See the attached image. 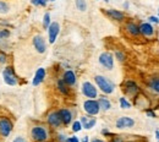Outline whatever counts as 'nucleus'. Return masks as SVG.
Wrapping results in <instances>:
<instances>
[{
    "instance_id": "nucleus-31",
    "label": "nucleus",
    "mask_w": 159,
    "mask_h": 142,
    "mask_svg": "<svg viewBox=\"0 0 159 142\" xmlns=\"http://www.w3.org/2000/svg\"><path fill=\"white\" fill-rule=\"evenodd\" d=\"M11 142H28V140L25 136H22V135H16Z\"/></svg>"
},
{
    "instance_id": "nucleus-18",
    "label": "nucleus",
    "mask_w": 159,
    "mask_h": 142,
    "mask_svg": "<svg viewBox=\"0 0 159 142\" xmlns=\"http://www.w3.org/2000/svg\"><path fill=\"white\" fill-rule=\"evenodd\" d=\"M125 30H126V32H127L130 36H132V37H137V36L141 34V33H139V26L136 25L135 22H132V21H130V22L126 23Z\"/></svg>"
},
{
    "instance_id": "nucleus-9",
    "label": "nucleus",
    "mask_w": 159,
    "mask_h": 142,
    "mask_svg": "<svg viewBox=\"0 0 159 142\" xmlns=\"http://www.w3.org/2000/svg\"><path fill=\"white\" fill-rule=\"evenodd\" d=\"M47 31H48V39H49V43H50V44H54L55 41H57V38H58V36H59V33H60L59 22H57V21L52 22Z\"/></svg>"
},
{
    "instance_id": "nucleus-33",
    "label": "nucleus",
    "mask_w": 159,
    "mask_h": 142,
    "mask_svg": "<svg viewBox=\"0 0 159 142\" xmlns=\"http://www.w3.org/2000/svg\"><path fill=\"white\" fill-rule=\"evenodd\" d=\"M66 140H67L66 135H64V134H59L58 135V141L59 142H66Z\"/></svg>"
},
{
    "instance_id": "nucleus-44",
    "label": "nucleus",
    "mask_w": 159,
    "mask_h": 142,
    "mask_svg": "<svg viewBox=\"0 0 159 142\" xmlns=\"http://www.w3.org/2000/svg\"><path fill=\"white\" fill-rule=\"evenodd\" d=\"M104 1H107V2H108V1H109V0H104Z\"/></svg>"
},
{
    "instance_id": "nucleus-38",
    "label": "nucleus",
    "mask_w": 159,
    "mask_h": 142,
    "mask_svg": "<svg viewBox=\"0 0 159 142\" xmlns=\"http://www.w3.org/2000/svg\"><path fill=\"white\" fill-rule=\"evenodd\" d=\"M102 134H103V135H110V132H109L108 129H103V130H102Z\"/></svg>"
},
{
    "instance_id": "nucleus-4",
    "label": "nucleus",
    "mask_w": 159,
    "mask_h": 142,
    "mask_svg": "<svg viewBox=\"0 0 159 142\" xmlns=\"http://www.w3.org/2000/svg\"><path fill=\"white\" fill-rule=\"evenodd\" d=\"M14 130V122L7 117H0V137L6 139Z\"/></svg>"
},
{
    "instance_id": "nucleus-17",
    "label": "nucleus",
    "mask_w": 159,
    "mask_h": 142,
    "mask_svg": "<svg viewBox=\"0 0 159 142\" xmlns=\"http://www.w3.org/2000/svg\"><path fill=\"white\" fill-rule=\"evenodd\" d=\"M105 14L107 16H109L111 20H115V21H122L125 19V14L120 10H115V9H108L105 10Z\"/></svg>"
},
{
    "instance_id": "nucleus-16",
    "label": "nucleus",
    "mask_w": 159,
    "mask_h": 142,
    "mask_svg": "<svg viewBox=\"0 0 159 142\" xmlns=\"http://www.w3.org/2000/svg\"><path fill=\"white\" fill-rule=\"evenodd\" d=\"M45 75H47V71H45V69H44V67H39V69L36 71L34 76H33L32 85H33V86H39L40 83L44 81V79H45Z\"/></svg>"
},
{
    "instance_id": "nucleus-42",
    "label": "nucleus",
    "mask_w": 159,
    "mask_h": 142,
    "mask_svg": "<svg viewBox=\"0 0 159 142\" xmlns=\"http://www.w3.org/2000/svg\"><path fill=\"white\" fill-rule=\"evenodd\" d=\"M124 7L127 9V7H129V2H125V4H124Z\"/></svg>"
},
{
    "instance_id": "nucleus-41",
    "label": "nucleus",
    "mask_w": 159,
    "mask_h": 142,
    "mask_svg": "<svg viewBox=\"0 0 159 142\" xmlns=\"http://www.w3.org/2000/svg\"><path fill=\"white\" fill-rule=\"evenodd\" d=\"M156 136H157V140L159 142V130H156Z\"/></svg>"
},
{
    "instance_id": "nucleus-34",
    "label": "nucleus",
    "mask_w": 159,
    "mask_h": 142,
    "mask_svg": "<svg viewBox=\"0 0 159 142\" xmlns=\"http://www.w3.org/2000/svg\"><path fill=\"white\" fill-rule=\"evenodd\" d=\"M148 20H149V22H152V23H159V17H157V16H151Z\"/></svg>"
},
{
    "instance_id": "nucleus-43",
    "label": "nucleus",
    "mask_w": 159,
    "mask_h": 142,
    "mask_svg": "<svg viewBox=\"0 0 159 142\" xmlns=\"http://www.w3.org/2000/svg\"><path fill=\"white\" fill-rule=\"evenodd\" d=\"M48 1H50V0H44V2H45V4H47V2H48Z\"/></svg>"
},
{
    "instance_id": "nucleus-25",
    "label": "nucleus",
    "mask_w": 159,
    "mask_h": 142,
    "mask_svg": "<svg viewBox=\"0 0 159 142\" xmlns=\"http://www.w3.org/2000/svg\"><path fill=\"white\" fill-rule=\"evenodd\" d=\"M50 23H52L50 14H49V12H45L44 16H43V27H44L45 30H48V27L50 26Z\"/></svg>"
},
{
    "instance_id": "nucleus-26",
    "label": "nucleus",
    "mask_w": 159,
    "mask_h": 142,
    "mask_svg": "<svg viewBox=\"0 0 159 142\" xmlns=\"http://www.w3.org/2000/svg\"><path fill=\"white\" fill-rule=\"evenodd\" d=\"M10 34H11L10 30H7V28H0V39L1 41L7 39L10 37Z\"/></svg>"
},
{
    "instance_id": "nucleus-39",
    "label": "nucleus",
    "mask_w": 159,
    "mask_h": 142,
    "mask_svg": "<svg viewBox=\"0 0 159 142\" xmlns=\"http://www.w3.org/2000/svg\"><path fill=\"white\" fill-rule=\"evenodd\" d=\"M91 142H105L104 140H102V139H93Z\"/></svg>"
},
{
    "instance_id": "nucleus-27",
    "label": "nucleus",
    "mask_w": 159,
    "mask_h": 142,
    "mask_svg": "<svg viewBox=\"0 0 159 142\" xmlns=\"http://www.w3.org/2000/svg\"><path fill=\"white\" fill-rule=\"evenodd\" d=\"M114 58H115L118 61H120V62H124V61L126 60V55H125V53L121 52V50H115Z\"/></svg>"
},
{
    "instance_id": "nucleus-24",
    "label": "nucleus",
    "mask_w": 159,
    "mask_h": 142,
    "mask_svg": "<svg viewBox=\"0 0 159 142\" xmlns=\"http://www.w3.org/2000/svg\"><path fill=\"white\" fill-rule=\"evenodd\" d=\"M149 88L159 94V79H152V81L149 82Z\"/></svg>"
},
{
    "instance_id": "nucleus-1",
    "label": "nucleus",
    "mask_w": 159,
    "mask_h": 142,
    "mask_svg": "<svg viewBox=\"0 0 159 142\" xmlns=\"http://www.w3.org/2000/svg\"><path fill=\"white\" fill-rule=\"evenodd\" d=\"M30 137L34 142H47L50 139V131L43 124H34L30 127Z\"/></svg>"
},
{
    "instance_id": "nucleus-32",
    "label": "nucleus",
    "mask_w": 159,
    "mask_h": 142,
    "mask_svg": "<svg viewBox=\"0 0 159 142\" xmlns=\"http://www.w3.org/2000/svg\"><path fill=\"white\" fill-rule=\"evenodd\" d=\"M32 4L34 6H45L47 4L44 2V0H32Z\"/></svg>"
},
{
    "instance_id": "nucleus-23",
    "label": "nucleus",
    "mask_w": 159,
    "mask_h": 142,
    "mask_svg": "<svg viewBox=\"0 0 159 142\" xmlns=\"http://www.w3.org/2000/svg\"><path fill=\"white\" fill-rule=\"evenodd\" d=\"M9 11H10V4L5 0H0V14L5 15L9 14Z\"/></svg>"
},
{
    "instance_id": "nucleus-15",
    "label": "nucleus",
    "mask_w": 159,
    "mask_h": 142,
    "mask_svg": "<svg viewBox=\"0 0 159 142\" xmlns=\"http://www.w3.org/2000/svg\"><path fill=\"white\" fill-rule=\"evenodd\" d=\"M62 80L65 81V83H66L67 86H75V85H76V81H77L76 74H75L72 70H66V71L64 72V75H62Z\"/></svg>"
},
{
    "instance_id": "nucleus-22",
    "label": "nucleus",
    "mask_w": 159,
    "mask_h": 142,
    "mask_svg": "<svg viewBox=\"0 0 159 142\" xmlns=\"http://www.w3.org/2000/svg\"><path fill=\"white\" fill-rule=\"evenodd\" d=\"M75 5H76V9L81 11V12H84L87 11V1L86 0H75Z\"/></svg>"
},
{
    "instance_id": "nucleus-8",
    "label": "nucleus",
    "mask_w": 159,
    "mask_h": 142,
    "mask_svg": "<svg viewBox=\"0 0 159 142\" xmlns=\"http://www.w3.org/2000/svg\"><path fill=\"white\" fill-rule=\"evenodd\" d=\"M32 45L38 54H44L47 52V41L42 34H36L32 38Z\"/></svg>"
},
{
    "instance_id": "nucleus-11",
    "label": "nucleus",
    "mask_w": 159,
    "mask_h": 142,
    "mask_svg": "<svg viewBox=\"0 0 159 142\" xmlns=\"http://www.w3.org/2000/svg\"><path fill=\"white\" fill-rule=\"evenodd\" d=\"M135 126V120L130 117H120L119 119L115 121V127L119 130L124 129H131Z\"/></svg>"
},
{
    "instance_id": "nucleus-36",
    "label": "nucleus",
    "mask_w": 159,
    "mask_h": 142,
    "mask_svg": "<svg viewBox=\"0 0 159 142\" xmlns=\"http://www.w3.org/2000/svg\"><path fill=\"white\" fill-rule=\"evenodd\" d=\"M110 142H124V140H122L121 137H113Z\"/></svg>"
},
{
    "instance_id": "nucleus-5",
    "label": "nucleus",
    "mask_w": 159,
    "mask_h": 142,
    "mask_svg": "<svg viewBox=\"0 0 159 142\" xmlns=\"http://www.w3.org/2000/svg\"><path fill=\"white\" fill-rule=\"evenodd\" d=\"M81 92H82V94H83L86 98H88V99H94V98L98 97V89H97V87L89 81L82 82Z\"/></svg>"
},
{
    "instance_id": "nucleus-37",
    "label": "nucleus",
    "mask_w": 159,
    "mask_h": 142,
    "mask_svg": "<svg viewBox=\"0 0 159 142\" xmlns=\"http://www.w3.org/2000/svg\"><path fill=\"white\" fill-rule=\"evenodd\" d=\"M147 115L151 117V118H156V114H154L152 110H147Z\"/></svg>"
},
{
    "instance_id": "nucleus-21",
    "label": "nucleus",
    "mask_w": 159,
    "mask_h": 142,
    "mask_svg": "<svg viewBox=\"0 0 159 142\" xmlns=\"http://www.w3.org/2000/svg\"><path fill=\"white\" fill-rule=\"evenodd\" d=\"M57 87H58V89H59V92L61 93V94H65V96H66V94H69V92H70V88H69L70 86H67L62 79L58 80Z\"/></svg>"
},
{
    "instance_id": "nucleus-20",
    "label": "nucleus",
    "mask_w": 159,
    "mask_h": 142,
    "mask_svg": "<svg viewBox=\"0 0 159 142\" xmlns=\"http://www.w3.org/2000/svg\"><path fill=\"white\" fill-rule=\"evenodd\" d=\"M98 103H99V107H100V110H110L111 109V102L109 101L107 97H100L98 99Z\"/></svg>"
},
{
    "instance_id": "nucleus-6",
    "label": "nucleus",
    "mask_w": 159,
    "mask_h": 142,
    "mask_svg": "<svg viewBox=\"0 0 159 142\" xmlns=\"http://www.w3.org/2000/svg\"><path fill=\"white\" fill-rule=\"evenodd\" d=\"M83 110L89 115V117H96L100 112L99 103L97 99H87L83 102Z\"/></svg>"
},
{
    "instance_id": "nucleus-14",
    "label": "nucleus",
    "mask_w": 159,
    "mask_h": 142,
    "mask_svg": "<svg viewBox=\"0 0 159 142\" xmlns=\"http://www.w3.org/2000/svg\"><path fill=\"white\" fill-rule=\"evenodd\" d=\"M60 114V118H61V121H62V125H70L72 122V119H74V114L70 109H66V108H62V109H59L58 110Z\"/></svg>"
},
{
    "instance_id": "nucleus-7",
    "label": "nucleus",
    "mask_w": 159,
    "mask_h": 142,
    "mask_svg": "<svg viewBox=\"0 0 159 142\" xmlns=\"http://www.w3.org/2000/svg\"><path fill=\"white\" fill-rule=\"evenodd\" d=\"M100 66L104 67L105 70H113L114 69V62H115V58L111 53L109 52H103L98 58Z\"/></svg>"
},
{
    "instance_id": "nucleus-29",
    "label": "nucleus",
    "mask_w": 159,
    "mask_h": 142,
    "mask_svg": "<svg viewBox=\"0 0 159 142\" xmlns=\"http://www.w3.org/2000/svg\"><path fill=\"white\" fill-rule=\"evenodd\" d=\"M72 131L74 132H79V131H81L82 130V124L80 122V120H76V121L72 122Z\"/></svg>"
},
{
    "instance_id": "nucleus-30",
    "label": "nucleus",
    "mask_w": 159,
    "mask_h": 142,
    "mask_svg": "<svg viewBox=\"0 0 159 142\" xmlns=\"http://www.w3.org/2000/svg\"><path fill=\"white\" fill-rule=\"evenodd\" d=\"M6 61H7V54L5 52L0 50V65L6 64Z\"/></svg>"
},
{
    "instance_id": "nucleus-40",
    "label": "nucleus",
    "mask_w": 159,
    "mask_h": 142,
    "mask_svg": "<svg viewBox=\"0 0 159 142\" xmlns=\"http://www.w3.org/2000/svg\"><path fill=\"white\" fill-rule=\"evenodd\" d=\"M82 142H89V139H88V136H83V139H82Z\"/></svg>"
},
{
    "instance_id": "nucleus-28",
    "label": "nucleus",
    "mask_w": 159,
    "mask_h": 142,
    "mask_svg": "<svg viewBox=\"0 0 159 142\" xmlns=\"http://www.w3.org/2000/svg\"><path fill=\"white\" fill-rule=\"evenodd\" d=\"M119 103H120V107H121L122 109H130V108H131V103L127 101L125 97L119 98Z\"/></svg>"
},
{
    "instance_id": "nucleus-35",
    "label": "nucleus",
    "mask_w": 159,
    "mask_h": 142,
    "mask_svg": "<svg viewBox=\"0 0 159 142\" xmlns=\"http://www.w3.org/2000/svg\"><path fill=\"white\" fill-rule=\"evenodd\" d=\"M66 142H80V140L79 137H76V136H71V137H67Z\"/></svg>"
},
{
    "instance_id": "nucleus-19",
    "label": "nucleus",
    "mask_w": 159,
    "mask_h": 142,
    "mask_svg": "<svg viewBox=\"0 0 159 142\" xmlns=\"http://www.w3.org/2000/svg\"><path fill=\"white\" fill-rule=\"evenodd\" d=\"M80 122L82 124V127H83V129L89 130V129H92V127L96 125L97 119H96V118H91V117H81Z\"/></svg>"
},
{
    "instance_id": "nucleus-12",
    "label": "nucleus",
    "mask_w": 159,
    "mask_h": 142,
    "mask_svg": "<svg viewBox=\"0 0 159 142\" xmlns=\"http://www.w3.org/2000/svg\"><path fill=\"white\" fill-rule=\"evenodd\" d=\"M124 91H125V93H126L127 96H132V97H135V96L139 92V87L136 82L129 80V81H126L125 83H124Z\"/></svg>"
},
{
    "instance_id": "nucleus-46",
    "label": "nucleus",
    "mask_w": 159,
    "mask_h": 142,
    "mask_svg": "<svg viewBox=\"0 0 159 142\" xmlns=\"http://www.w3.org/2000/svg\"><path fill=\"white\" fill-rule=\"evenodd\" d=\"M0 43H1V39H0Z\"/></svg>"
},
{
    "instance_id": "nucleus-2",
    "label": "nucleus",
    "mask_w": 159,
    "mask_h": 142,
    "mask_svg": "<svg viewBox=\"0 0 159 142\" xmlns=\"http://www.w3.org/2000/svg\"><path fill=\"white\" fill-rule=\"evenodd\" d=\"M94 82H96L97 87L105 94H111L115 91V85L108 77H105L103 75H96L94 76Z\"/></svg>"
},
{
    "instance_id": "nucleus-13",
    "label": "nucleus",
    "mask_w": 159,
    "mask_h": 142,
    "mask_svg": "<svg viewBox=\"0 0 159 142\" xmlns=\"http://www.w3.org/2000/svg\"><path fill=\"white\" fill-rule=\"evenodd\" d=\"M139 33L146 38H151L154 36V27L149 22H143L139 25Z\"/></svg>"
},
{
    "instance_id": "nucleus-10",
    "label": "nucleus",
    "mask_w": 159,
    "mask_h": 142,
    "mask_svg": "<svg viewBox=\"0 0 159 142\" xmlns=\"http://www.w3.org/2000/svg\"><path fill=\"white\" fill-rule=\"evenodd\" d=\"M47 122L49 126L54 127V129H58L62 125L61 121V118H60V114L58 110H52L48 115H47Z\"/></svg>"
},
{
    "instance_id": "nucleus-3",
    "label": "nucleus",
    "mask_w": 159,
    "mask_h": 142,
    "mask_svg": "<svg viewBox=\"0 0 159 142\" xmlns=\"http://www.w3.org/2000/svg\"><path fill=\"white\" fill-rule=\"evenodd\" d=\"M2 80L7 86H11V87L19 85V76L11 65H6L2 69Z\"/></svg>"
},
{
    "instance_id": "nucleus-45",
    "label": "nucleus",
    "mask_w": 159,
    "mask_h": 142,
    "mask_svg": "<svg viewBox=\"0 0 159 142\" xmlns=\"http://www.w3.org/2000/svg\"><path fill=\"white\" fill-rule=\"evenodd\" d=\"M50 1H54V0H50Z\"/></svg>"
}]
</instances>
